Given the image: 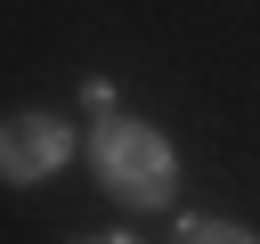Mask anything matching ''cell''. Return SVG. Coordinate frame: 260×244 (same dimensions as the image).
Here are the masks:
<instances>
[{
    "label": "cell",
    "mask_w": 260,
    "mask_h": 244,
    "mask_svg": "<svg viewBox=\"0 0 260 244\" xmlns=\"http://www.w3.org/2000/svg\"><path fill=\"white\" fill-rule=\"evenodd\" d=\"M89 163H98L106 195H122V203H138V211H162V203L179 195L171 138H162V130H146V122L106 114V122H98V138H89Z\"/></svg>",
    "instance_id": "obj_1"
},
{
    "label": "cell",
    "mask_w": 260,
    "mask_h": 244,
    "mask_svg": "<svg viewBox=\"0 0 260 244\" xmlns=\"http://www.w3.org/2000/svg\"><path fill=\"white\" fill-rule=\"evenodd\" d=\"M65 155H73V130H65L57 114L24 106V114H8V122H0V179L32 187V179H49Z\"/></svg>",
    "instance_id": "obj_2"
},
{
    "label": "cell",
    "mask_w": 260,
    "mask_h": 244,
    "mask_svg": "<svg viewBox=\"0 0 260 244\" xmlns=\"http://www.w3.org/2000/svg\"><path fill=\"white\" fill-rule=\"evenodd\" d=\"M179 244H260V236H252V228H228V220H187Z\"/></svg>",
    "instance_id": "obj_3"
},
{
    "label": "cell",
    "mask_w": 260,
    "mask_h": 244,
    "mask_svg": "<svg viewBox=\"0 0 260 244\" xmlns=\"http://www.w3.org/2000/svg\"><path fill=\"white\" fill-rule=\"evenodd\" d=\"M81 244H138V236H122V228H114V236H81Z\"/></svg>",
    "instance_id": "obj_4"
}]
</instances>
